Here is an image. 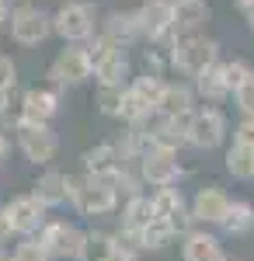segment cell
<instances>
[{
	"mask_svg": "<svg viewBox=\"0 0 254 261\" xmlns=\"http://www.w3.org/2000/svg\"><path fill=\"white\" fill-rule=\"evenodd\" d=\"M70 205L77 209L80 216L87 220H98V216H112L118 205V192L105 181L94 178H73V195H70Z\"/></svg>",
	"mask_w": 254,
	"mask_h": 261,
	"instance_id": "cell-3",
	"label": "cell"
},
{
	"mask_svg": "<svg viewBox=\"0 0 254 261\" xmlns=\"http://www.w3.org/2000/svg\"><path fill=\"white\" fill-rule=\"evenodd\" d=\"M188 209H192V223L219 226L223 216H226V209H230V195H226V188H219V185H202L195 195H192Z\"/></svg>",
	"mask_w": 254,
	"mask_h": 261,
	"instance_id": "cell-14",
	"label": "cell"
},
{
	"mask_svg": "<svg viewBox=\"0 0 254 261\" xmlns=\"http://www.w3.org/2000/svg\"><path fill=\"white\" fill-rule=\"evenodd\" d=\"M223 261H234V258H223Z\"/></svg>",
	"mask_w": 254,
	"mask_h": 261,
	"instance_id": "cell-38",
	"label": "cell"
},
{
	"mask_svg": "<svg viewBox=\"0 0 254 261\" xmlns=\"http://www.w3.org/2000/svg\"><path fill=\"white\" fill-rule=\"evenodd\" d=\"M226 171L237 181H254V146L230 143V150H226Z\"/></svg>",
	"mask_w": 254,
	"mask_h": 261,
	"instance_id": "cell-25",
	"label": "cell"
},
{
	"mask_svg": "<svg viewBox=\"0 0 254 261\" xmlns=\"http://www.w3.org/2000/svg\"><path fill=\"white\" fill-rule=\"evenodd\" d=\"M129 91H133L136 98H143L157 112V105H160V91H164V81H160L157 73H143V77H136V81L129 84Z\"/></svg>",
	"mask_w": 254,
	"mask_h": 261,
	"instance_id": "cell-26",
	"label": "cell"
},
{
	"mask_svg": "<svg viewBox=\"0 0 254 261\" xmlns=\"http://www.w3.org/2000/svg\"><path fill=\"white\" fill-rule=\"evenodd\" d=\"M223 244L209 230H188L181 233V261H223Z\"/></svg>",
	"mask_w": 254,
	"mask_h": 261,
	"instance_id": "cell-18",
	"label": "cell"
},
{
	"mask_svg": "<svg viewBox=\"0 0 254 261\" xmlns=\"http://www.w3.org/2000/svg\"><path fill=\"white\" fill-rule=\"evenodd\" d=\"M223 70H226V84H230V91H237L240 84L251 77V63L244 60H234V63H223Z\"/></svg>",
	"mask_w": 254,
	"mask_h": 261,
	"instance_id": "cell-31",
	"label": "cell"
},
{
	"mask_svg": "<svg viewBox=\"0 0 254 261\" xmlns=\"http://www.w3.org/2000/svg\"><path fill=\"white\" fill-rule=\"evenodd\" d=\"M18 150L24 153V161H32L35 167H49L59 150V140L49 125H18Z\"/></svg>",
	"mask_w": 254,
	"mask_h": 261,
	"instance_id": "cell-9",
	"label": "cell"
},
{
	"mask_svg": "<svg viewBox=\"0 0 254 261\" xmlns=\"http://www.w3.org/2000/svg\"><path fill=\"white\" fill-rule=\"evenodd\" d=\"M192 87H195V98H206V101H223L230 98V84H226V70L223 63H213L209 70H202L198 77H192Z\"/></svg>",
	"mask_w": 254,
	"mask_h": 261,
	"instance_id": "cell-20",
	"label": "cell"
},
{
	"mask_svg": "<svg viewBox=\"0 0 254 261\" xmlns=\"http://www.w3.org/2000/svg\"><path fill=\"white\" fill-rule=\"evenodd\" d=\"M14 87H18V63L0 53V98H4V94H11Z\"/></svg>",
	"mask_w": 254,
	"mask_h": 261,
	"instance_id": "cell-30",
	"label": "cell"
},
{
	"mask_svg": "<svg viewBox=\"0 0 254 261\" xmlns=\"http://www.w3.org/2000/svg\"><path fill=\"white\" fill-rule=\"evenodd\" d=\"M234 143L254 146V119H240V125L234 129Z\"/></svg>",
	"mask_w": 254,
	"mask_h": 261,
	"instance_id": "cell-32",
	"label": "cell"
},
{
	"mask_svg": "<svg viewBox=\"0 0 254 261\" xmlns=\"http://www.w3.org/2000/svg\"><path fill=\"white\" fill-rule=\"evenodd\" d=\"M39 244L49 251L53 261H77L80 258V247H84V230L77 223H66V220H49L39 233Z\"/></svg>",
	"mask_w": 254,
	"mask_h": 261,
	"instance_id": "cell-5",
	"label": "cell"
},
{
	"mask_svg": "<svg viewBox=\"0 0 254 261\" xmlns=\"http://www.w3.org/2000/svg\"><path fill=\"white\" fill-rule=\"evenodd\" d=\"M49 84L53 87H77V84L91 81L94 77V66L87 60V49L84 45H66V49H59L53 63H49Z\"/></svg>",
	"mask_w": 254,
	"mask_h": 261,
	"instance_id": "cell-4",
	"label": "cell"
},
{
	"mask_svg": "<svg viewBox=\"0 0 254 261\" xmlns=\"http://www.w3.org/2000/svg\"><path fill=\"white\" fill-rule=\"evenodd\" d=\"M139 35L150 42H171L174 39V14H171V0H143L136 11Z\"/></svg>",
	"mask_w": 254,
	"mask_h": 261,
	"instance_id": "cell-12",
	"label": "cell"
},
{
	"mask_svg": "<svg viewBox=\"0 0 254 261\" xmlns=\"http://www.w3.org/2000/svg\"><path fill=\"white\" fill-rule=\"evenodd\" d=\"M14 237V226H11V220H7V213H4V205H0V247Z\"/></svg>",
	"mask_w": 254,
	"mask_h": 261,
	"instance_id": "cell-34",
	"label": "cell"
},
{
	"mask_svg": "<svg viewBox=\"0 0 254 261\" xmlns=\"http://www.w3.org/2000/svg\"><path fill=\"white\" fill-rule=\"evenodd\" d=\"M101 35H108V39L115 42L118 49H125V45H133L139 39V21H136V11H115V14H108V18L101 21Z\"/></svg>",
	"mask_w": 254,
	"mask_h": 261,
	"instance_id": "cell-19",
	"label": "cell"
},
{
	"mask_svg": "<svg viewBox=\"0 0 254 261\" xmlns=\"http://www.w3.org/2000/svg\"><path fill=\"white\" fill-rule=\"evenodd\" d=\"M136 164H139V181L150 188H171L181 178L177 153H171V150H146Z\"/></svg>",
	"mask_w": 254,
	"mask_h": 261,
	"instance_id": "cell-10",
	"label": "cell"
},
{
	"mask_svg": "<svg viewBox=\"0 0 254 261\" xmlns=\"http://www.w3.org/2000/svg\"><path fill=\"white\" fill-rule=\"evenodd\" d=\"M234 101H237V108H240L244 119H254V70H251V77L234 91Z\"/></svg>",
	"mask_w": 254,
	"mask_h": 261,
	"instance_id": "cell-29",
	"label": "cell"
},
{
	"mask_svg": "<svg viewBox=\"0 0 254 261\" xmlns=\"http://www.w3.org/2000/svg\"><path fill=\"white\" fill-rule=\"evenodd\" d=\"M11 261H53L49 251L39 244V237H21L18 247L11 251Z\"/></svg>",
	"mask_w": 254,
	"mask_h": 261,
	"instance_id": "cell-27",
	"label": "cell"
},
{
	"mask_svg": "<svg viewBox=\"0 0 254 261\" xmlns=\"http://www.w3.org/2000/svg\"><path fill=\"white\" fill-rule=\"evenodd\" d=\"M213 63H219V42L216 39H206V35L171 39V66L181 70L185 77H198Z\"/></svg>",
	"mask_w": 254,
	"mask_h": 261,
	"instance_id": "cell-1",
	"label": "cell"
},
{
	"mask_svg": "<svg viewBox=\"0 0 254 261\" xmlns=\"http://www.w3.org/2000/svg\"><path fill=\"white\" fill-rule=\"evenodd\" d=\"M53 32L63 42H70V45L87 42V39H94V32H98V14H94V7L87 0H66L53 14Z\"/></svg>",
	"mask_w": 254,
	"mask_h": 261,
	"instance_id": "cell-2",
	"label": "cell"
},
{
	"mask_svg": "<svg viewBox=\"0 0 254 261\" xmlns=\"http://www.w3.org/2000/svg\"><path fill=\"white\" fill-rule=\"evenodd\" d=\"M226 140V115L219 108H195L188 115V129H185V143L195 150H216Z\"/></svg>",
	"mask_w": 254,
	"mask_h": 261,
	"instance_id": "cell-7",
	"label": "cell"
},
{
	"mask_svg": "<svg viewBox=\"0 0 254 261\" xmlns=\"http://www.w3.org/2000/svg\"><path fill=\"white\" fill-rule=\"evenodd\" d=\"M157 112H160L164 119H188V115L195 112V87L185 84V81H164Z\"/></svg>",
	"mask_w": 254,
	"mask_h": 261,
	"instance_id": "cell-17",
	"label": "cell"
},
{
	"mask_svg": "<svg viewBox=\"0 0 254 261\" xmlns=\"http://www.w3.org/2000/svg\"><path fill=\"white\" fill-rule=\"evenodd\" d=\"M171 14H174V39L202 35L206 21L213 18L206 0H171Z\"/></svg>",
	"mask_w": 254,
	"mask_h": 261,
	"instance_id": "cell-16",
	"label": "cell"
},
{
	"mask_svg": "<svg viewBox=\"0 0 254 261\" xmlns=\"http://www.w3.org/2000/svg\"><path fill=\"white\" fill-rule=\"evenodd\" d=\"M32 195L45 205V209H59V205H70L73 195V174H63V171H42V178L35 181Z\"/></svg>",
	"mask_w": 254,
	"mask_h": 261,
	"instance_id": "cell-15",
	"label": "cell"
},
{
	"mask_svg": "<svg viewBox=\"0 0 254 261\" xmlns=\"http://www.w3.org/2000/svg\"><path fill=\"white\" fill-rule=\"evenodd\" d=\"M219 230L230 233V237L251 233L254 230V205L247 199H230V209H226V216H223V223H219Z\"/></svg>",
	"mask_w": 254,
	"mask_h": 261,
	"instance_id": "cell-24",
	"label": "cell"
},
{
	"mask_svg": "<svg viewBox=\"0 0 254 261\" xmlns=\"http://www.w3.org/2000/svg\"><path fill=\"white\" fill-rule=\"evenodd\" d=\"M7 21H11V4H7V0H0V32L7 28Z\"/></svg>",
	"mask_w": 254,
	"mask_h": 261,
	"instance_id": "cell-36",
	"label": "cell"
},
{
	"mask_svg": "<svg viewBox=\"0 0 254 261\" xmlns=\"http://www.w3.org/2000/svg\"><path fill=\"white\" fill-rule=\"evenodd\" d=\"M122 98H125V84H122V87H98V108H101V115L118 119V115H122Z\"/></svg>",
	"mask_w": 254,
	"mask_h": 261,
	"instance_id": "cell-28",
	"label": "cell"
},
{
	"mask_svg": "<svg viewBox=\"0 0 254 261\" xmlns=\"http://www.w3.org/2000/svg\"><path fill=\"white\" fill-rule=\"evenodd\" d=\"M59 112V87H28L21 94V125H49Z\"/></svg>",
	"mask_w": 254,
	"mask_h": 261,
	"instance_id": "cell-13",
	"label": "cell"
},
{
	"mask_svg": "<svg viewBox=\"0 0 254 261\" xmlns=\"http://www.w3.org/2000/svg\"><path fill=\"white\" fill-rule=\"evenodd\" d=\"M7 157H11V140L4 136V129H0V167L7 164Z\"/></svg>",
	"mask_w": 254,
	"mask_h": 261,
	"instance_id": "cell-35",
	"label": "cell"
},
{
	"mask_svg": "<svg viewBox=\"0 0 254 261\" xmlns=\"http://www.w3.org/2000/svg\"><path fill=\"white\" fill-rule=\"evenodd\" d=\"M4 213H7V220H11V226H14L18 237H35L42 226L49 223V209H45L32 192L14 195V199L4 205Z\"/></svg>",
	"mask_w": 254,
	"mask_h": 261,
	"instance_id": "cell-8",
	"label": "cell"
},
{
	"mask_svg": "<svg viewBox=\"0 0 254 261\" xmlns=\"http://www.w3.org/2000/svg\"><path fill=\"white\" fill-rule=\"evenodd\" d=\"M125 77H129V56H125V49H115L112 56H105V60L94 66L98 87H122Z\"/></svg>",
	"mask_w": 254,
	"mask_h": 261,
	"instance_id": "cell-23",
	"label": "cell"
},
{
	"mask_svg": "<svg viewBox=\"0 0 254 261\" xmlns=\"http://www.w3.org/2000/svg\"><path fill=\"white\" fill-rule=\"evenodd\" d=\"M150 220H157L150 195H146V192L129 195V199H125V205H122V233H139V230H143Z\"/></svg>",
	"mask_w": 254,
	"mask_h": 261,
	"instance_id": "cell-21",
	"label": "cell"
},
{
	"mask_svg": "<svg viewBox=\"0 0 254 261\" xmlns=\"http://www.w3.org/2000/svg\"><path fill=\"white\" fill-rule=\"evenodd\" d=\"M150 202H154V216L157 220H164L174 233H188L192 230V209H188V202H185V195H181V188H157L154 195H150Z\"/></svg>",
	"mask_w": 254,
	"mask_h": 261,
	"instance_id": "cell-11",
	"label": "cell"
},
{
	"mask_svg": "<svg viewBox=\"0 0 254 261\" xmlns=\"http://www.w3.org/2000/svg\"><path fill=\"white\" fill-rule=\"evenodd\" d=\"M118 251V237L105 230H84V247L77 261H112Z\"/></svg>",
	"mask_w": 254,
	"mask_h": 261,
	"instance_id": "cell-22",
	"label": "cell"
},
{
	"mask_svg": "<svg viewBox=\"0 0 254 261\" xmlns=\"http://www.w3.org/2000/svg\"><path fill=\"white\" fill-rule=\"evenodd\" d=\"M7 28H11V39L18 45H39L53 35V14H45L35 4H18L11 11Z\"/></svg>",
	"mask_w": 254,
	"mask_h": 261,
	"instance_id": "cell-6",
	"label": "cell"
},
{
	"mask_svg": "<svg viewBox=\"0 0 254 261\" xmlns=\"http://www.w3.org/2000/svg\"><path fill=\"white\" fill-rule=\"evenodd\" d=\"M0 261H11V254H7V251H4V247H0Z\"/></svg>",
	"mask_w": 254,
	"mask_h": 261,
	"instance_id": "cell-37",
	"label": "cell"
},
{
	"mask_svg": "<svg viewBox=\"0 0 254 261\" xmlns=\"http://www.w3.org/2000/svg\"><path fill=\"white\" fill-rule=\"evenodd\" d=\"M234 7H237V14L247 21V28L254 32V0H234Z\"/></svg>",
	"mask_w": 254,
	"mask_h": 261,
	"instance_id": "cell-33",
	"label": "cell"
}]
</instances>
